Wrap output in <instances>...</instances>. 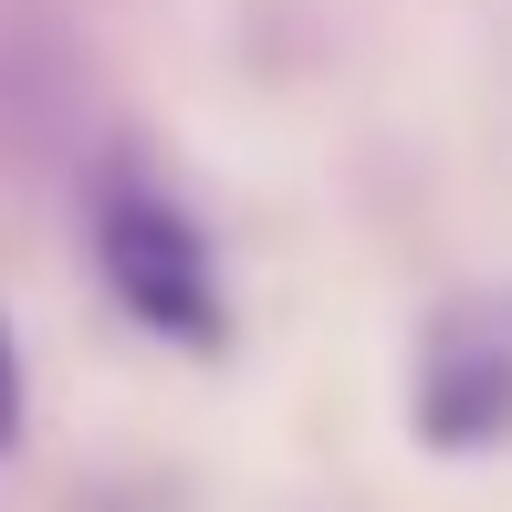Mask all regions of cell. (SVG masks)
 Segmentation results:
<instances>
[{
  "label": "cell",
  "mask_w": 512,
  "mask_h": 512,
  "mask_svg": "<svg viewBox=\"0 0 512 512\" xmlns=\"http://www.w3.org/2000/svg\"><path fill=\"white\" fill-rule=\"evenodd\" d=\"M95 262H105L115 304H126L136 324H147V335H168V345H199V356L230 335L220 262H209L199 220H189V209H178L168 189L126 178V168H115L105 189H95Z\"/></svg>",
  "instance_id": "cell-1"
},
{
  "label": "cell",
  "mask_w": 512,
  "mask_h": 512,
  "mask_svg": "<svg viewBox=\"0 0 512 512\" xmlns=\"http://www.w3.org/2000/svg\"><path fill=\"white\" fill-rule=\"evenodd\" d=\"M21 439V335H11V314H0V450Z\"/></svg>",
  "instance_id": "cell-3"
},
{
  "label": "cell",
  "mask_w": 512,
  "mask_h": 512,
  "mask_svg": "<svg viewBox=\"0 0 512 512\" xmlns=\"http://www.w3.org/2000/svg\"><path fill=\"white\" fill-rule=\"evenodd\" d=\"M408 418L429 450H492L512 429V304H450L408 366Z\"/></svg>",
  "instance_id": "cell-2"
}]
</instances>
